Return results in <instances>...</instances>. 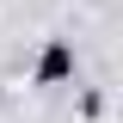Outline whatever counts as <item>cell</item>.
Instances as JSON below:
<instances>
[{"label":"cell","instance_id":"1","mask_svg":"<svg viewBox=\"0 0 123 123\" xmlns=\"http://www.w3.org/2000/svg\"><path fill=\"white\" fill-rule=\"evenodd\" d=\"M68 80H74V49L62 37H49L43 55H37V86H68Z\"/></svg>","mask_w":123,"mask_h":123}]
</instances>
